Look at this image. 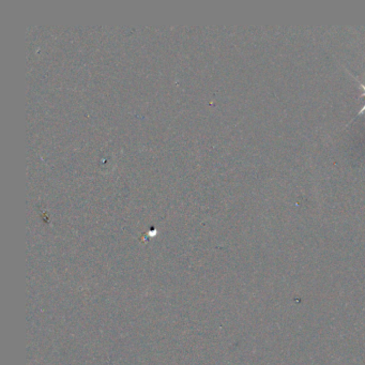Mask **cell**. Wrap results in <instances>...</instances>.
Segmentation results:
<instances>
[{
    "label": "cell",
    "instance_id": "obj_2",
    "mask_svg": "<svg viewBox=\"0 0 365 365\" xmlns=\"http://www.w3.org/2000/svg\"><path fill=\"white\" fill-rule=\"evenodd\" d=\"M362 88H363V89H364V91H365V87H364V86H362Z\"/></svg>",
    "mask_w": 365,
    "mask_h": 365
},
{
    "label": "cell",
    "instance_id": "obj_1",
    "mask_svg": "<svg viewBox=\"0 0 365 365\" xmlns=\"http://www.w3.org/2000/svg\"><path fill=\"white\" fill-rule=\"evenodd\" d=\"M364 110H365V106H364V107H363V108H362V110H361V111H360V114H361V113H363V111H364Z\"/></svg>",
    "mask_w": 365,
    "mask_h": 365
}]
</instances>
